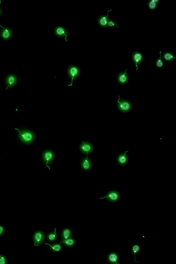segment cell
<instances>
[{
	"mask_svg": "<svg viewBox=\"0 0 176 264\" xmlns=\"http://www.w3.org/2000/svg\"><path fill=\"white\" fill-rule=\"evenodd\" d=\"M61 244L65 245V246L68 247H73L75 245V240L72 237L69 238L64 240L61 241L60 243Z\"/></svg>",
	"mask_w": 176,
	"mask_h": 264,
	"instance_id": "ffe728a7",
	"label": "cell"
},
{
	"mask_svg": "<svg viewBox=\"0 0 176 264\" xmlns=\"http://www.w3.org/2000/svg\"><path fill=\"white\" fill-rule=\"evenodd\" d=\"M54 33L57 37H65V39L66 41L67 42V32L65 27L61 26L55 27L54 29Z\"/></svg>",
	"mask_w": 176,
	"mask_h": 264,
	"instance_id": "52a82bcc",
	"label": "cell"
},
{
	"mask_svg": "<svg viewBox=\"0 0 176 264\" xmlns=\"http://www.w3.org/2000/svg\"><path fill=\"white\" fill-rule=\"evenodd\" d=\"M0 27L3 29L1 33V37L4 40L9 39L11 38L12 34L11 30L7 27H3L1 24H0Z\"/></svg>",
	"mask_w": 176,
	"mask_h": 264,
	"instance_id": "9a60e30c",
	"label": "cell"
},
{
	"mask_svg": "<svg viewBox=\"0 0 176 264\" xmlns=\"http://www.w3.org/2000/svg\"><path fill=\"white\" fill-rule=\"evenodd\" d=\"M162 53V51H161L159 53L160 54V57L158 58L155 61V65L159 69L162 68L164 65L163 62L161 59Z\"/></svg>",
	"mask_w": 176,
	"mask_h": 264,
	"instance_id": "cb8c5ba5",
	"label": "cell"
},
{
	"mask_svg": "<svg viewBox=\"0 0 176 264\" xmlns=\"http://www.w3.org/2000/svg\"><path fill=\"white\" fill-rule=\"evenodd\" d=\"M115 27L119 28V27L118 26L117 23H115L114 22L110 19L109 22H108L107 27L113 28Z\"/></svg>",
	"mask_w": 176,
	"mask_h": 264,
	"instance_id": "d4e9b609",
	"label": "cell"
},
{
	"mask_svg": "<svg viewBox=\"0 0 176 264\" xmlns=\"http://www.w3.org/2000/svg\"><path fill=\"white\" fill-rule=\"evenodd\" d=\"M120 194L116 191L112 190L107 193L105 197L100 198V199H106L108 201L112 203H115L119 200Z\"/></svg>",
	"mask_w": 176,
	"mask_h": 264,
	"instance_id": "277c9868",
	"label": "cell"
},
{
	"mask_svg": "<svg viewBox=\"0 0 176 264\" xmlns=\"http://www.w3.org/2000/svg\"><path fill=\"white\" fill-rule=\"evenodd\" d=\"M54 158V154L53 151L50 150H47L44 152L43 155V159L44 162L46 163V166L50 167L48 165V164L50 163L53 160Z\"/></svg>",
	"mask_w": 176,
	"mask_h": 264,
	"instance_id": "ba28073f",
	"label": "cell"
},
{
	"mask_svg": "<svg viewBox=\"0 0 176 264\" xmlns=\"http://www.w3.org/2000/svg\"><path fill=\"white\" fill-rule=\"evenodd\" d=\"M132 60L136 67V71L138 69V66L143 60V54L139 51L134 52L132 56Z\"/></svg>",
	"mask_w": 176,
	"mask_h": 264,
	"instance_id": "5b68a950",
	"label": "cell"
},
{
	"mask_svg": "<svg viewBox=\"0 0 176 264\" xmlns=\"http://www.w3.org/2000/svg\"><path fill=\"white\" fill-rule=\"evenodd\" d=\"M128 69L126 70L125 72H122L118 75L117 80L118 82L121 84L124 85L127 83L129 79V77L127 75V71Z\"/></svg>",
	"mask_w": 176,
	"mask_h": 264,
	"instance_id": "4fadbf2b",
	"label": "cell"
},
{
	"mask_svg": "<svg viewBox=\"0 0 176 264\" xmlns=\"http://www.w3.org/2000/svg\"><path fill=\"white\" fill-rule=\"evenodd\" d=\"M67 73L69 77L72 80L71 84L69 85L68 86L71 87L72 85L74 79L77 78L79 77L80 74V70L79 67L77 66L72 65L70 66L68 69Z\"/></svg>",
	"mask_w": 176,
	"mask_h": 264,
	"instance_id": "3957f363",
	"label": "cell"
},
{
	"mask_svg": "<svg viewBox=\"0 0 176 264\" xmlns=\"http://www.w3.org/2000/svg\"><path fill=\"white\" fill-rule=\"evenodd\" d=\"M1 0H0V5H1ZM1 13H2V10H1V8H0V16H1Z\"/></svg>",
	"mask_w": 176,
	"mask_h": 264,
	"instance_id": "83f0119b",
	"label": "cell"
},
{
	"mask_svg": "<svg viewBox=\"0 0 176 264\" xmlns=\"http://www.w3.org/2000/svg\"><path fill=\"white\" fill-rule=\"evenodd\" d=\"M112 10H109L107 12V15H101L98 19V23L99 25L103 28L107 27V24L110 19L109 18V13Z\"/></svg>",
	"mask_w": 176,
	"mask_h": 264,
	"instance_id": "9c48e42d",
	"label": "cell"
},
{
	"mask_svg": "<svg viewBox=\"0 0 176 264\" xmlns=\"http://www.w3.org/2000/svg\"><path fill=\"white\" fill-rule=\"evenodd\" d=\"M45 245H49L50 249L51 251L55 253H59L61 251L62 249V245L60 243L53 244V245L50 244L49 243H45Z\"/></svg>",
	"mask_w": 176,
	"mask_h": 264,
	"instance_id": "e0dca14e",
	"label": "cell"
},
{
	"mask_svg": "<svg viewBox=\"0 0 176 264\" xmlns=\"http://www.w3.org/2000/svg\"><path fill=\"white\" fill-rule=\"evenodd\" d=\"M81 167L84 170H89L91 167V163L90 160L88 159L87 155V157L84 159L82 162Z\"/></svg>",
	"mask_w": 176,
	"mask_h": 264,
	"instance_id": "2e32d148",
	"label": "cell"
},
{
	"mask_svg": "<svg viewBox=\"0 0 176 264\" xmlns=\"http://www.w3.org/2000/svg\"><path fill=\"white\" fill-rule=\"evenodd\" d=\"M7 260L5 255L0 254V264H6Z\"/></svg>",
	"mask_w": 176,
	"mask_h": 264,
	"instance_id": "484cf974",
	"label": "cell"
},
{
	"mask_svg": "<svg viewBox=\"0 0 176 264\" xmlns=\"http://www.w3.org/2000/svg\"><path fill=\"white\" fill-rule=\"evenodd\" d=\"M19 131V138L21 141L25 144L31 143L35 138L33 132L28 130H24L21 131L17 128L15 129Z\"/></svg>",
	"mask_w": 176,
	"mask_h": 264,
	"instance_id": "6da1fadb",
	"label": "cell"
},
{
	"mask_svg": "<svg viewBox=\"0 0 176 264\" xmlns=\"http://www.w3.org/2000/svg\"><path fill=\"white\" fill-rule=\"evenodd\" d=\"M117 101L118 109L122 112L127 113L131 109V105L128 101L126 100L121 99L120 96Z\"/></svg>",
	"mask_w": 176,
	"mask_h": 264,
	"instance_id": "7a4b0ae2",
	"label": "cell"
},
{
	"mask_svg": "<svg viewBox=\"0 0 176 264\" xmlns=\"http://www.w3.org/2000/svg\"><path fill=\"white\" fill-rule=\"evenodd\" d=\"M140 249H141V247H140V246L138 244L133 245L131 247L132 253L134 255L135 262L136 263H137L138 262V261H136V255L138 253H139Z\"/></svg>",
	"mask_w": 176,
	"mask_h": 264,
	"instance_id": "603a6c76",
	"label": "cell"
},
{
	"mask_svg": "<svg viewBox=\"0 0 176 264\" xmlns=\"http://www.w3.org/2000/svg\"><path fill=\"white\" fill-rule=\"evenodd\" d=\"M159 0H150L148 3V6L149 9L151 10L156 9Z\"/></svg>",
	"mask_w": 176,
	"mask_h": 264,
	"instance_id": "7402d4cb",
	"label": "cell"
},
{
	"mask_svg": "<svg viewBox=\"0 0 176 264\" xmlns=\"http://www.w3.org/2000/svg\"><path fill=\"white\" fill-rule=\"evenodd\" d=\"M33 238L35 246H38L43 243L45 239V236L42 231H37L34 234Z\"/></svg>",
	"mask_w": 176,
	"mask_h": 264,
	"instance_id": "8992f818",
	"label": "cell"
},
{
	"mask_svg": "<svg viewBox=\"0 0 176 264\" xmlns=\"http://www.w3.org/2000/svg\"><path fill=\"white\" fill-rule=\"evenodd\" d=\"M80 149L83 153L87 154L90 153L93 151V147L91 143L88 142H82L80 146Z\"/></svg>",
	"mask_w": 176,
	"mask_h": 264,
	"instance_id": "8fae6325",
	"label": "cell"
},
{
	"mask_svg": "<svg viewBox=\"0 0 176 264\" xmlns=\"http://www.w3.org/2000/svg\"><path fill=\"white\" fill-rule=\"evenodd\" d=\"M4 231V228L3 226L0 225V236L3 234Z\"/></svg>",
	"mask_w": 176,
	"mask_h": 264,
	"instance_id": "4316f807",
	"label": "cell"
},
{
	"mask_svg": "<svg viewBox=\"0 0 176 264\" xmlns=\"http://www.w3.org/2000/svg\"><path fill=\"white\" fill-rule=\"evenodd\" d=\"M163 58L167 62H171L176 58L174 54L170 52H166L163 54Z\"/></svg>",
	"mask_w": 176,
	"mask_h": 264,
	"instance_id": "d6986e66",
	"label": "cell"
},
{
	"mask_svg": "<svg viewBox=\"0 0 176 264\" xmlns=\"http://www.w3.org/2000/svg\"><path fill=\"white\" fill-rule=\"evenodd\" d=\"M107 261L111 264H121L119 262V256L115 252H111L109 254L107 257Z\"/></svg>",
	"mask_w": 176,
	"mask_h": 264,
	"instance_id": "30bf717a",
	"label": "cell"
},
{
	"mask_svg": "<svg viewBox=\"0 0 176 264\" xmlns=\"http://www.w3.org/2000/svg\"><path fill=\"white\" fill-rule=\"evenodd\" d=\"M57 237V235L56 233V229L55 228L54 232L48 234L47 236V239L48 241L51 242H53L55 241L56 240Z\"/></svg>",
	"mask_w": 176,
	"mask_h": 264,
	"instance_id": "44dd1931",
	"label": "cell"
},
{
	"mask_svg": "<svg viewBox=\"0 0 176 264\" xmlns=\"http://www.w3.org/2000/svg\"><path fill=\"white\" fill-rule=\"evenodd\" d=\"M72 232L70 229L69 228H65L62 231L61 236L63 241L71 237Z\"/></svg>",
	"mask_w": 176,
	"mask_h": 264,
	"instance_id": "ac0fdd59",
	"label": "cell"
},
{
	"mask_svg": "<svg viewBox=\"0 0 176 264\" xmlns=\"http://www.w3.org/2000/svg\"><path fill=\"white\" fill-rule=\"evenodd\" d=\"M17 82V77L15 75H10L8 76L6 79V83L7 86L6 90H7L8 88L12 87L15 85Z\"/></svg>",
	"mask_w": 176,
	"mask_h": 264,
	"instance_id": "5bb4252c",
	"label": "cell"
},
{
	"mask_svg": "<svg viewBox=\"0 0 176 264\" xmlns=\"http://www.w3.org/2000/svg\"><path fill=\"white\" fill-rule=\"evenodd\" d=\"M128 151H125L124 153L120 154L118 156L117 161L118 164L120 165L123 166L126 164L128 161L127 153Z\"/></svg>",
	"mask_w": 176,
	"mask_h": 264,
	"instance_id": "7c38bea8",
	"label": "cell"
}]
</instances>
